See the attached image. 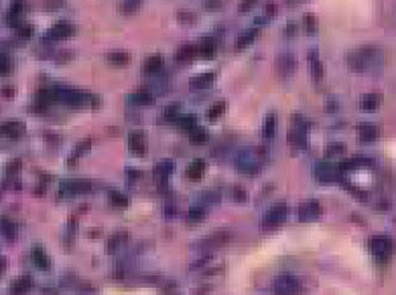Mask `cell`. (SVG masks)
<instances>
[{
  "label": "cell",
  "mask_w": 396,
  "mask_h": 295,
  "mask_svg": "<svg viewBox=\"0 0 396 295\" xmlns=\"http://www.w3.org/2000/svg\"><path fill=\"white\" fill-rule=\"evenodd\" d=\"M344 152H345V146L342 143H331L327 146V154L329 156L342 155Z\"/></svg>",
  "instance_id": "obj_41"
},
{
  "label": "cell",
  "mask_w": 396,
  "mask_h": 295,
  "mask_svg": "<svg viewBox=\"0 0 396 295\" xmlns=\"http://www.w3.org/2000/svg\"><path fill=\"white\" fill-rule=\"evenodd\" d=\"M32 259L33 262L36 263V266L38 267L39 270H47L50 269V260H49L48 255L45 254V251L43 250L42 248L36 247L32 251Z\"/></svg>",
  "instance_id": "obj_25"
},
{
  "label": "cell",
  "mask_w": 396,
  "mask_h": 295,
  "mask_svg": "<svg viewBox=\"0 0 396 295\" xmlns=\"http://www.w3.org/2000/svg\"><path fill=\"white\" fill-rule=\"evenodd\" d=\"M322 215V208L318 201L309 200L302 202L297 210V216L301 222H312L318 220Z\"/></svg>",
  "instance_id": "obj_8"
},
{
  "label": "cell",
  "mask_w": 396,
  "mask_h": 295,
  "mask_svg": "<svg viewBox=\"0 0 396 295\" xmlns=\"http://www.w3.org/2000/svg\"><path fill=\"white\" fill-rule=\"evenodd\" d=\"M215 79H216V75H215L214 72L201 73V75L193 77V78L190 79V84L195 89H205L211 87V85L214 84Z\"/></svg>",
  "instance_id": "obj_22"
},
{
  "label": "cell",
  "mask_w": 396,
  "mask_h": 295,
  "mask_svg": "<svg viewBox=\"0 0 396 295\" xmlns=\"http://www.w3.org/2000/svg\"><path fill=\"white\" fill-rule=\"evenodd\" d=\"M357 131H358V137H360V139L364 143L374 142V140H376L379 136L378 128L371 124L360 125L358 126Z\"/></svg>",
  "instance_id": "obj_21"
},
{
  "label": "cell",
  "mask_w": 396,
  "mask_h": 295,
  "mask_svg": "<svg viewBox=\"0 0 396 295\" xmlns=\"http://www.w3.org/2000/svg\"><path fill=\"white\" fill-rule=\"evenodd\" d=\"M110 202L112 204V206L124 209L127 208L130 205V200H128V196L125 195L124 193L117 192V190H112L109 195Z\"/></svg>",
  "instance_id": "obj_32"
},
{
  "label": "cell",
  "mask_w": 396,
  "mask_h": 295,
  "mask_svg": "<svg viewBox=\"0 0 396 295\" xmlns=\"http://www.w3.org/2000/svg\"><path fill=\"white\" fill-rule=\"evenodd\" d=\"M32 284L33 281L29 276L20 277L11 284V293L15 295H22L31 289Z\"/></svg>",
  "instance_id": "obj_27"
},
{
  "label": "cell",
  "mask_w": 396,
  "mask_h": 295,
  "mask_svg": "<svg viewBox=\"0 0 396 295\" xmlns=\"http://www.w3.org/2000/svg\"><path fill=\"white\" fill-rule=\"evenodd\" d=\"M205 171H206V162L204 160L198 159L195 161H193L186 170V176L188 180L196 182V181H200L204 177Z\"/></svg>",
  "instance_id": "obj_15"
},
{
  "label": "cell",
  "mask_w": 396,
  "mask_h": 295,
  "mask_svg": "<svg viewBox=\"0 0 396 295\" xmlns=\"http://www.w3.org/2000/svg\"><path fill=\"white\" fill-rule=\"evenodd\" d=\"M189 134V139L193 144H196V145H202L208 140V133L206 130L201 127H195L194 130H192L188 132Z\"/></svg>",
  "instance_id": "obj_30"
},
{
  "label": "cell",
  "mask_w": 396,
  "mask_h": 295,
  "mask_svg": "<svg viewBox=\"0 0 396 295\" xmlns=\"http://www.w3.org/2000/svg\"><path fill=\"white\" fill-rule=\"evenodd\" d=\"M308 59L310 64V71H311L312 77H314L316 81H321L324 76V66H323V63H322L321 59H319V54L317 49H311V50H309Z\"/></svg>",
  "instance_id": "obj_13"
},
{
  "label": "cell",
  "mask_w": 396,
  "mask_h": 295,
  "mask_svg": "<svg viewBox=\"0 0 396 295\" xmlns=\"http://www.w3.org/2000/svg\"><path fill=\"white\" fill-rule=\"evenodd\" d=\"M337 107H338V105H337V103H336V101H334V100H331V101H329V103L327 104V110H328V111H329V112L336 111Z\"/></svg>",
  "instance_id": "obj_50"
},
{
  "label": "cell",
  "mask_w": 396,
  "mask_h": 295,
  "mask_svg": "<svg viewBox=\"0 0 396 295\" xmlns=\"http://www.w3.org/2000/svg\"><path fill=\"white\" fill-rule=\"evenodd\" d=\"M165 65V60L164 57H162V55L160 54H154L151 55V56H149L148 59L145 60V63H144V73H146V75H155V73H158L161 71V69L164 67Z\"/></svg>",
  "instance_id": "obj_19"
},
{
  "label": "cell",
  "mask_w": 396,
  "mask_h": 295,
  "mask_svg": "<svg viewBox=\"0 0 396 295\" xmlns=\"http://www.w3.org/2000/svg\"><path fill=\"white\" fill-rule=\"evenodd\" d=\"M177 18L183 24H194L198 22L199 16L192 10H179L177 12Z\"/></svg>",
  "instance_id": "obj_34"
},
{
  "label": "cell",
  "mask_w": 396,
  "mask_h": 295,
  "mask_svg": "<svg viewBox=\"0 0 396 295\" xmlns=\"http://www.w3.org/2000/svg\"><path fill=\"white\" fill-rule=\"evenodd\" d=\"M226 110H227L226 101H219V103L214 104V105L207 110L206 117L207 120H210V121L214 122L216 121V120H219L220 117H222L223 113L226 112Z\"/></svg>",
  "instance_id": "obj_31"
},
{
  "label": "cell",
  "mask_w": 396,
  "mask_h": 295,
  "mask_svg": "<svg viewBox=\"0 0 396 295\" xmlns=\"http://www.w3.org/2000/svg\"><path fill=\"white\" fill-rule=\"evenodd\" d=\"M382 103V98L379 94H366L361 98L360 107L364 111H374L377 110Z\"/></svg>",
  "instance_id": "obj_24"
},
{
  "label": "cell",
  "mask_w": 396,
  "mask_h": 295,
  "mask_svg": "<svg viewBox=\"0 0 396 295\" xmlns=\"http://www.w3.org/2000/svg\"><path fill=\"white\" fill-rule=\"evenodd\" d=\"M288 214H289V209L287 205L284 202H278L269 208V210L263 215L262 220H261V227L266 230L277 228L287 220Z\"/></svg>",
  "instance_id": "obj_2"
},
{
  "label": "cell",
  "mask_w": 396,
  "mask_h": 295,
  "mask_svg": "<svg viewBox=\"0 0 396 295\" xmlns=\"http://www.w3.org/2000/svg\"><path fill=\"white\" fill-rule=\"evenodd\" d=\"M140 176H142V172H139V171H137V170H133V168H131V170L127 171V177H128V180H130V181L131 180L132 181H136Z\"/></svg>",
  "instance_id": "obj_48"
},
{
  "label": "cell",
  "mask_w": 396,
  "mask_h": 295,
  "mask_svg": "<svg viewBox=\"0 0 396 295\" xmlns=\"http://www.w3.org/2000/svg\"><path fill=\"white\" fill-rule=\"evenodd\" d=\"M306 132H308V130H305V128H294L289 133V136H288V139H289L291 145L300 148V149L306 148V145H308V136H306Z\"/></svg>",
  "instance_id": "obj_23"
},
{
  "label": "cell",
  "mask_w": 396,
  "mask_h": 295,
  "mask_svg": "<svg viewBox=\"0 0 396 295\" xmlns=\"http://www.w3.org/2000/svg\"><path fill=\"white\" fill-rule=\"evenodd\" d=\"M92 148V140H83V142L78 143L77 146H76L75 152H73V155H72V159L73 161H76L78 158H81V156L83 155V154H85L88 152L89 149Z\"/></svg>",
  "instance_id": "obj_36"
},
{
  "label": "cell",
  "mask_w": 396,
  "mask_h": 295,
  "mask_svg": "<svg viewBox=\"0 0 396 295\" xmlns=\"http://www.w3.org/2000/svg\"><path fill=\"white\" fill-rule=\"evenodd\" d=\"M301 291V283L295 276L281 275L273 282L275 295H299Z\"/></svg>",
  "instance_id": "obj_4"
},
{
  "label": "cell",
  "mask_w": 396,
  "mask_h": 295,
  "mask_svg": "<svg viewBox=\"0 0 396 295\" xmlns=\"http://www.w3.org/2000/svg\"><path fill=\"white\" fill-rule=\"evenodd\" d=\"M232 196L235 201L242 202L248 199V193L247 190L240 188V187H235V188L232 190Z\"/></svg>",
  "instance_id": "obj_43"
},
{
  "label": "cell",
  "mask_w": 396,
  "mask_h": 295,
  "mask_svg": "<svg viewBox=\"0 0 396 295\" xmlns=\"http://www.w3.org/2000/svg\"><path fill=\"white\" fill-rule=\"evenodd\" d=\"M216 43H215L212 39H205V41H202L200 45H198L199 56H201L202 59H214L215 55H216Z\"/></svg>",
  "instance_id": "obj_26"
},
{
  "label": "cell",
  "mask_w": 396,
  "mask_h": 295,
  "mask_svg": "<svg viewBox=\"0 0 396 295\" xmlns=\"http://www.w3.org/2000/svg\"><path fill=\"white\" fill-rule=\"evenodd\" d=\"M5 265H6V260L4 257H0V275L5 271Z\"/></svg>",
  "instance_id": "obj_51"
},
{
  "label": "cell",
  "mask_w": 396,
  "mask_h": 295,
  "mask_svg": "<svg viewBox=\"0 0 396 295\" xmlns=\"http://www.w3.org/2000/svg\"><path fill=\"white\" fill-rule=\"evenodd\" d=\"M26 132V126L20 121H9L0 125V137L17 139L22 137Z\"/></svg>",
  "instance_id": "obj_10"
},
{
  "label": "cell",
  "mask_w": 396,
  "mask_h": 295,
  "mask_svg": "<svg viewBox=\"0 0 396 295\" xmlns=\"http://www.w3.org/2000/svg\"><path fill=\"white\" fill-rule=\"evenodd\" d=\"M61 189L70 194H82V193L92 192L93 183L85 180H70L61 184Z\"/></svg>",
  "instance_id": "obj_11"
},
{
  "label": "cell",
  "mask_w": 396,
  "mask_h": 295,
  "mask_svg": "<svg viewBox=\"0 0 396 295\" xmlns=\"http://www.w3.org/2000/svg\"><path fill=\"white\" fill-rule=\"evenodd\" d=\"M342 172H340L338 166H334L329 162H322L316 166L315 168V176L319 182L323 183H331L336 181L342 180Z\"/></svg>",
  "instance_id": "obj_7"
},
{
  "label": "cell",
  "mask_w": 396,
  "mask_h": 295,
  "mask_svg": "<svg viewBox=\"0 0 396 295\" xmlns=\"http://www.w3.org/2000/svg\"><path fill=\"white\" fill-rule=\"evenodd\" d=\"M128 149L138 158H143L148 153V145H146V139L143 132L133 131L128 136Z\"/></svg>",
  "instance_id": "obj_9"
},
{
  "label": "cell",
  "mask_w": 396,
  "mask_h": 295,
  "mask_svg": "<svg viewBox=\"0 0 396 295\" xmlns=\"http://www.w3.org/2000/svg\"><path fill=\"white\" fill-rule=\"evenodd\" d=\"M276 128H277V120H276V116L273 113H269L266 116L265 122H263L262 137L267 140L273 139L276 136Z\"/></svg>",
  "instance_id": "obj_28"
},
{
  "label": "cell",
  "mask_w": 396,
  "mask_h": 295,
  "mask_svg": "<svg viewBox=\"0 0 396 295\" xmlns=\"http://www.w3.org/2000/svg\"><path fill=\"white\" fill-rule=\"evenodd\" d=\"M17 28V35L21 37V38H24V39H28L32 37L33 32H35V28H33L32 24L29 23H22L21 22L18 26L16 27Z\"/></svg>",
  "instance_id": "obj_37"
},
{
  "label": "cell",
  "mask_w": 396,
  "mask_h": 295,
  "mask_svg": "<svg viewBox=\"0 0 396 295\" xmlns=\"http://www.w3.org/2000/svg\"><path fill=\"white\" fill-rule=\"evenodd\" d=\"M76 32L75 24L69 22V21H59V22L54 23L50 28L48 29L47 39L49 41H63L72 37Z\"/></svg>",
  "instance_id": "obj_6"
},
{
  "label": "cell",
  "mask_w": 396,
  "mask_h": 295,
  "mask_svg": "<svg viewBox=\"0 0 396 295\" xmlns=\"http://www.w3.org/2000/svg\"><path fill=\"white\" fill-rule=\"evenodd\" d=\"M204 6L206 9H217L222 6V0H205Z\"/></svg>",
  "instance_id": "obj_47"
},
{
  "label": "cell",
  "mask_w": 396,
  "mask_h": 295,
  "mask_svg": "<svg viewBox=\"0 0 396 295\" xmlns=\"http://www.w3.org/2000/svg\"><path fill=\"white\" fill-rule=\"evenodd\" d=\"M142 0H122L119 4V11L125 15L134 14L140 8Z\"/></svg>",
  "instance_id": "obj_33"
},
{
  "label": "cell",
  "mask_w": 396,
  "mask_h": 295,
  "mask_svg": "<svg viewBox=\"0 0 396 295\" xmlns=\"http://www.w3.org/2000/svg\"><path fill=\"white\" fill-rule=\"evenodd\" d=\"M106 61L113 66H127L132 61V55L125 50H113L106 54Z\"/></svg>",
  "instance_id": "obj_17"
},
{
  "label": "cell",
  "mask_w": 396,
  "mask_h": 295,
  "mask_svg": "<svg viewBox=\"0 0 396 295\" xmlns=\"http://www.w3.org/2000/svg\"><path fill=\"white\" fill-rule=\"evenodd\" d=\"M297 69V59L293 53H282L276 59V71L281 77H290Z\"/></svg>",
  "instance_id": "obj_5"
},
{
  "label": "cell",
  "mask_w": 396,
  "mask_h": 295,
  "mask_svg": "<svg viewBox=\"0 0 396 295\" xmlns=\"http://www.w3.org/2000/svg\"><path fill=\"white\" fill-rule=\"evenodd\" d=\"M265 10H266V16L272 18L278 12V5L276 4L275 2H267L265 5Z\"/></svg>",
  "instance_id": "obj_45"
},
{
  "label": "cell",
  "mask_w": 396,
  "mask_h": 295,
  "mask_svg": "<svg viewBox=\"0 0 396 295\" xmlns=\"http://www.w3.org/2000/svg\"><path fill=\"white\" fill-rule=\"evenodd\" d=\"M384 51L377 45H362L351 50L346 56V64L352 72H376L384 65Z\"/></svg>",
  "instance_id": "obj_1"
},
{
  "label": "cell",
  "mask_w": 396,
  "mask_h": 295,
  "mask_svg": "<svg viewBox=\"0 0 396 295\" xmlns=\"http://www.w3.org/2000/svg\"><path fill=\"white\" fill-rule=\"evenodd\" d=\"M128 241V233L125 232V230H119V232H116L112 237H110L109 241L106 243V249L107 253L109 254H113L116 251H118L121 247L127 243Z\"/></svg>",
  "instance_id": "obj_16"
},
{
  "label": "cell",
  "mask_w": 396,
  "mask_h": 295,
  "mask_svg": "<svg viewBox=\"0 0 396 295\" xmlns=\"http://www.w3.org/2000/svg\"><path fill=\"white\" fill-rule=\"evenodd\" d=\"M179 116V106L178 105H170L166 107V110L164 111V117L167 120V121H176Z\"/></svg>",
  "instance_id": "obj_39"
},
{
  "label": "cell",
  "mask_w": 396,
  "mask_h": 295,
  "mask_svg": "<svg viewBox=\"0 0 396 295\" xmlns=\"http://www.w3.org/2000/svg\"><path fill=\"white\" fill-rule=\"evenodd\" d=\"M128 101L136 106H150L155 103L154 95L146 91H138L128 97Z\"/></svg>",
  "instance_id": "obj_18"
},
{
  "label": "cell",
  "mask_w": 396,
  "mask_h": 295,
  "mask_svg": "<svg viewBox=\"0 0 396 295\" xmlns=\"http://www.w3.org/2000/svg\"><path fill=\"white\" fill-rule=\"evenodd\" d=\"M199 56L198 45L195 44H183L177 49L174 59L178 64H189Z\"/></svg>",
  "instance_id": "obj_12"
},
{
  "label": "cell",
  "mask_w": 396,
  "mask_h": 295,
  "mask_svg": "<svg viewBox=\"0 0 396 295\" xmlns=\"http://www.w3.org/2000/svg\"><path fill=\"white\" fill-rule=\"evenodd\" d=\"M174 211L176 210H174V209L172 206H167L165 209V213H166V215H167V216H172V215H173L172 213H174Z\"/></svg>",
  "instance_id": "obj_52"
},
{
  "label": "cell",
  "mask_w": 396,
  "mask_h": 295,
  "mask_svg": "<svg viewBox=\"0 0 396 295\" xmlns=\"http://www.w3.org/2000/svg\"><path fill=\"white\" fill-rule=\"evenodd\" d=\"M368 248L373 256L379 260L389 259L394 253L395 244L391 238L386 235H376L372 237L368 242Z\"/></svg>",
  "instance_id": "obj_3"
},
{
  "label": "cell",
  "mask_w": 396,
  "mask_h": 295,
  "mask_svg": "<svg viewBox=\"0 0 396 295\" xmlns=\"http://www.w3.org/2000/svg\"><path fill=\"white\" fill-rule=\"evenodd\" d=\"M11 61L5 54L0 53V75H5L10 71Z\"/></svg>",
  "instance_id": "obj_42"
},
{
  "label": "cell",
  "mask_w": 396,
  "mask_h": 295,
  "mask_svg": "<svg viewBox=\"0 0 396 295\" xmlns=\"http://www.w3.org/2000/svg\"><path fill=\"white\" fill-rule=\"evenodd\" d=\"M202 201L206 202V204H216L221 200V195L220 193L214 192V190H210V192H205L202 193L201 195Z\"/></svg>",
  "instance_id": "obj_40"
},
{
  "label": "cell",
  "mask_w": 396,
  "mask_h": 295,
  "mask_svg": "<svg viewBox=\"0 0 396 295\" xmlns=\"http://www.w3.org/2000/svg\"><path fill=\"white\" fill-rule=\"evenodd\" d=\"M303 24H305V28L309 32H315L317 29V17L314 14L309 12V14L303 15Z\"/></svg>",
  "instance_id": "obj_38"
},
{
  "label": "cell",
  "mask_w": 396,
  "mask_h": 295,
  "mask_svg": "<svg viewBox=\"0 0 396 295\" xmlns=\"http://www.w3.org/2000/svg\"><path fill=\"white\" fill-rule=\"evenodd\" d=\"M259 35L260 29L257 28V27H251V28L244 31V32L238 37L237 41H235V48L239 49V50H240V49H245L249 47L251 43H254V41L257 38Z\"/></svg>",
  "instance_id": "obj_20"
},
{
  "label": "cell",
  "mask_w": 396,
  "mask_h": 295,
  "mask_svg": "<svg viewBox=\"0 0 396 295\" xmlns=\"http://www.w3.org/2000/svg\"><path fill=\"white\" fill-rule=\"evenodd\" d=\"M296 32V26L295 24H288V26H285V33H287L288 36H291L294 35V33Z\"/></svg>",
  "instance_id": "obj_49"
},
{
  "label": "cell",
  "mask_w": 396,
  "mask_h": 295,
  "mask_svg": "<svg viewBox=\"0 0 396 295\" xmlns=\"http://www.w3.org/2000/svg\"><path fill=\"white\" fill-rule=\"evenodd\" d=\"M174 124H176L180 130L190 132L192 130H194L195 127H198V117H196L195 115H179L176 121H174Z\"/></svg>",
  "instance_id": "obj_29"
},
{
  "label": "cell",
  "mask_w": 396,
  "mask_h": 295,
  "mask_svg": "<svg viewBox=\"0 0 396 295\" xmlns=\"http://www.w3.org/2000/svg\"><path fill=\"white\" fill-rule=\"evenodd\" d=\"M21 167H22V162H21L20 160H14V161L9 162L8 166H6V173L8 174L17 173V172L21 170Z\"/></svg>",
  "instance_id": "obj_44"
},
{
  "label": "cell",
  "mask_w": 396,
  "mask_h": 295,
  "mask_svg": "<svg viewBox=\"0 0 396 295\" xmlns=\"http://www.w3.org/2000/svg\"><path fill=\"white\" fill-rule=\"evenodd\" d=\"M257 0H241L240 5H239V10L240 11H248L250 10L251 8L255 5V3H256Z\"/></svg>",
  "instance_id": "obj_46"
},
{
  "label": "cell",
  "mask_w": 396,
  "mask_h": 295,
  "mask_svg": "<svg viewBox=\"0 0 396 295\" xmlns=\"http://www.w3.org/2000/svg\"><path fill=\"white\" fill-rule=\"evenodd\" d=\"M205 215H206V213H205L204 209L200 206H194L190 209L188 214H187V220L190 223H198L205 219Z\"/></svg>",
  "instance_id": "obj_35"
},
{
  "label": "cell",
  "mask_w": 396,
  "mask_h": 295,
  "mask_svg": "<svg viewBox=\"0 0 396 295\" xmlns=\"http://www.w3.org/2000/svg\"><path fill=\"white\" fill-rule=\"evenodd\" d=\"M176 170V165L173 161L165 160V161L159 162L154 167V178L160 183H165L168 177Z\"/></svg>",
  "instance_id": "obj_14"
}]
</instances>
